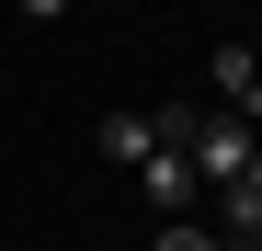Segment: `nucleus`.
<instances>
[{
	"mask_svg": "<svg viewBox=\"0 0 262 251\" xmlns=\"http://www.w3.org/2000/svg\"><path fill=\"white\" fill-rule=\"evenodd\" d=\"M216 114H239V126L262 114V57L251 46H216Z\"/></svg>",
	"mask_w": 262,
	"mask_h": 251,
	"instance_id": "nucleus-2",
	"label": "nucleus"
},
{
	"mask_svg": "<svg viewBox=\"0 0 262 251\" xmlns=\"http://www.w3.org/2000/svg\"><path fill=\"white\" fill-rule=\"evenodd\" d=\"M228 251H262V240H228Z\"/></svg>",
	"mask_w": 262,
	"mask_h": 251,
	"instance_id": "nucleus-6",
	"label": "nucleus"
},
{
	"mask_svg": "<svg viewBox=\"0 0 262 251\" xmlns=\"http://www.w3.org/2000/svg\"><path fill=\"white\" fill-rule=\"evenodd\" d=\"M137 183H148V205H194V194H205L183 149H160V160H148V172H137Z\"/></svg>",
	"mask_w": 262,
	"mask_h": 251,
	"instance_id": "nucleus-4",
	"label": "nucleus"
},
{
	"mask_svg": "<svg viewBox=\"0 0 262 251\" xmlns=\"http://www.w3.org/2000/svg\"><path fill=\"white\" fill-rule=\"evenodd\" d=\"M251 149H262V137H251L239 114H205V103H194V137H183V160H194V183H205V194H228V183L251 172Z\"/></svg>",
	"mask_w": 262,
	"mask_h": 251,
	"instance_id": "nucleus-1",
	"label": "nucleus"
},
{
	"mask_svg": "<svg viewBox=\"0 0 262 251\" xmlns=\"http://www.w3.org/2000/svg\"><path fill=\"white\" fill-rule=\"evenodd\" d=\"M103 160H114V172H148V160H160V126L148 114H114L103 126Z\"/></svg>",
	"mask_w": 262,
	"mask_h": 251,
	"instance_id": "nucleus-3",
	"label": "nucleus"
},
{
	"mask_svg": "<svg viewBox=\"0 0 262 251\" xmlns=\"http://www.w3.org/2000/svg\"><path fill=\"white\" fill-rule=\"evenodd\" d=\"M148 251H228V240H216V228H205V217H171V228H160V240H148Z\"/></svg>",
	"mask_w": 262,
	"mask_h": 251,
	"instance_id": "nucleus-5",
	"label": "nucleus"
}]
</instances>
